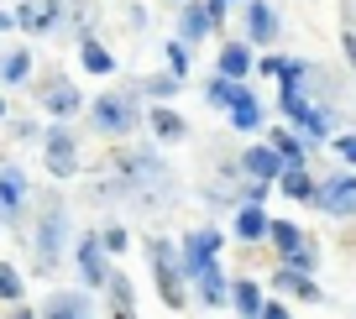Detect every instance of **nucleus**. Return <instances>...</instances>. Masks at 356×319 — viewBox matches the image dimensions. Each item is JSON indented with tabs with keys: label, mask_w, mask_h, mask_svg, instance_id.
Instances as JSON below:
<instances>
[{
	"label": "nucleus",
	"mask_w": 356,
	"mask_h": 319,
	"mask_svg": "<svg viewBox=\"0 0 356 319\" xmlns=\"http://www.w3.org/2000/svg\"><path fill=\"white\" fill-rule=\"evenodd\" d=\"M147 252H152V277H157V293H163L168 309H184L189 304V277H184V267H178V252L168 241H147Z\"/></svg>",
	"instance_id": "f257e3e1"
},
{
	"label": "nucleus",
	"mask_w": 356,
	"mask_h": 319,
	"mask_svg": "<svg viewBox=\"0 0 356 319\" xmlns=\"http://www.w3.org/2000/svg\"><path fill=\"white\" fill-rule=\"evenodd\" d=\"M278 111H283V121L289 126H299L309 142H330V115L325 111H314L309 105V95H304L299 84H278Z\"/></svg>",
	"instance_id": "f03ea898"
},
{
	"label": "nucleus",
	"mask_w": 356,
	"mask_h": 319,
	"mask_svg": "<svg viewBox=\"0 0 356 319\" xmlns=\"http://www.w3.org/2000/svg\"><path fill=\"white\" fill-rule=\"evenodd\" d=\"M89 115H95V126H100L105 136H131V126H136V105L121 89H115V95H100Z\"/></svg>",
	"instance_id": "7ed1b4c3"
},
{
	"label": "nucleus",
	"mask_w": 356,
	"mask_h": 319,
	"mask_svg": "<svg viewBox=\"0 0 356 319\" xmlns=\"http://www.w3.org/2000/svg\"><path fill=\"white\" fill-rule=\"evenodd\" d=\"M314 204L335 220H356V173H335V178H320V199Z\"/></svg>",
	"instance_id": "20e7f679"
},
{
	"label": "nucleus",
	"mask_w": 356,
	"mask_h": 319,
	"mask_svg": "<svg viewBox=\"0 0 356 319\" xmlns=\"http://www.w3.org/2000/svg\"><path fill=\"white\" fill-rule=\"evenodd\" d=\"M215 252H220V231H215V225H204V231H189V236H184V252H178V267H184V277H200L204 267L215 262Z\"/></svg>",
	"instance_id": "39448f33"
},
{
	"label": "nucleus",
	"mask_w": 356,
	"mask_h": 319,
	"mask_svg": "<svg viewBox=\"0 0 356 319\" xmlns=\"http://www.w3.org/2000/svg\"><path fill=\"white\" fill-rule=\"evenodd\" d=\"M42 157H47V173H53V178H74L79 173V136L68 131V126H53Z\"/></svg>",
	"instance_id": "423d86ee"
},
{
	"label": "nucleus",
	"mask_w": 356,
	"mask_h": 319,
	"mask_svg": "<svg viewBox=\"0 0 356 319\" xmlns=\"http://www.w3.org/2000/svg\"><path fill=\"white\" fill-rule=\"evenodd\" d=\"M105 256H111V252H105V241H100V236H79V277H84V283L89 288H111V262H105Z\"/></svg>",
	"instance_id": "0eeeda50"
},
{
	"label": "nucleus",
	"mask_w": 356,
	"mask_h": 319,
	"mask_svg": "<svg viewBox=\"0 0 356 319\" xmlns=\"http://www.w3.org/2000/svg\"><path fill=\"white\" fill-rule=\"evenodd\" d=\"M63 236H68L63 209H47V215H42V225H37V267H42V272H53V267H58V252H63Z\"/></svg>",
	"instance_id": "6e6552de"
},
{
	"label": "nucleus",
	"mask_w": 356,
	"mask_h": 319,
	"mask_svg": "<svg viewBox=\"0 0 356 319\" xmlns=\"http://www.w3.org/2000/svg\"><path fill=\"white\" fill-rule=\"evenodd\" d=\"M283 167H289V163H283L267 142H257V147H246V152H241V173H252V183H278Z\"/></svg>",
	"instance_id": "1a4fd4ad"
},
{
	"label": "nucleus",
	"mask_w": 356,
	"mask_h": 319,
	"mask_svg": "<svg viewBox=\"0 0 356 319\" xmlns=\"http://www.w3.org/2000/svg\"><path fill=\"white\" fill-rule=\"evenodd\" d=\"M246 42L252 47H273L278 42V11L267 0H246Z\"/></svg>",
	"instance_id": "9d476101"
},
{
	"label": "nucleus",
	"mask_w": 356,
	"mask_h": 319,
	"mask_svg": "<svg viewBox=\"0 0 356 319\" xmlns=\"http://www.w3.org/2000/svg\"><path fill=\"white\" fill-rule=\"evenodd\" d=\"M210 32H215V16H210V6L189 0V6L178 11V37H184V42H204Z\"/></svg>",
	"instance_id": "9b49d317"
},
{
	"label": "nucleus",
	"mask_w": 356,
	"mask_h": 319,
	"mask_svg": "<svg viewBox=\"0 0 356 319\" xmlns=\"http://www.w3.org/2000/svg\"><path fill=\"white\" fill-rule=\"evenodd\" d=\"M58 11H63L58 0H26L22 11H16V26H22V32H53Z\"/></svg>",
	"instance_id": "f8f14e48"
},
{
	"label": "nucleus",
	"mask_w": 356,
	"mask_h": 319,
	"mask_svg": "<svg viewBox=\"0 0 356 319\" xmlns=\"http://www.w3.org/2000/svg\"><path fill=\"white\" fill-rule=\"evenodd\" d=\"M42 105L58 115V121H63V115L79 111V89L68 84V79H47V84H42Z\"/></svg>",
	"instance_id": "ddd939ff"
},
{
	"label": "nucleus",
	"mask_w": 356,
	"mask_h": 319,
	"mask_svg": "<svg viewBox=\"0 0 356 319\" xmlns=\"http://www.w3.org/2000/svg\"><path fill=\"white\" fill-rule=\"evenodd\" d=\"M273 288H278V293L304 298V304H320V288H314V277H309V272H293V267H278V272H273Z\"/></svg>",
	"instance_id": "4468645a"
},
{
	"label": "nucleus",
	"mask_w": 356,
	"mask_h": 319,
	"mask_svg": "<svg viewBox=\"0 0 356 319\" xmlns=\"http://www.w3.org/2000/svg\"><path fill=\"white\" fill-rule=\"evenodd\" d=\"M278 188H283L289 199H299V204H314V199H320V183H314V173H309V167H283Z\"/></svg>",
	"instance_id": "2eb2a0df"
},
{
	"label": "nucleus",
	"mask_w": 356,
	"mask_h": 319,
	"mask_svg": "<svg viewBox=\"0 0 356 319\" xmlns=\"http://www.w3.org/2000/svg\"><path fill=\"white\" fill-rule=\"evenodd\" d=\"M267 231H273V220L262 215V204H241V209H236V236H241V246L262 241Z\"/></svg>",
	"instance_id": "dca6fc26"
},
{
	"label": "nucleus",
	"mask_w": 356,
	"mask_h": 319,
	"mask_svg": "<svg viewBox=\"0 0 356 319\" xmlns=\"http://www.w3.org/2000/svg\"><path fill=\"white\" fill-rule=\"evenodd\" d=\"M252 63H257V58H252V42H225V47H220V74L236 79V84L252 74Z\"/></svg>",
	"instance_id": "f3484780"
},
{
	"label": "nucleus",
	"mask_w": 356,
	"mask_h": 319,
	"mask_svg": "<svg viewBox=\"0 0 356 319\" xmlns=\"http://www.w3.org/2000/svg\"><path fill=\"white\" fill-rule=\"evenodd\" d=\"M42 319H89V298L84 293H53L42 304Z\"/></svg>",
	"instance_id": "a211bd4d"
},
{
	"label": "nucleus",
	"mask_w": 356,
	"mask_h": 319,
	"mask_svg": "<svg viewBox=\"0 0 356 319\" xmlns=\"http://www.w3.org/2000/svg\"><path fill=\"white\" fill-rule=\"evenodd\" d=\"M231 304H236V314H241V319H262L267 298H262V288H257L252 277H241V283L231 288Z\"/></svg>",
	"instance_id": "6ab92c4d"
},
{
	"label": "nucleus",
	"mask_w": 356,
	"mask_h": 319,
	"mask_svg": "<svg viewBox=\"0 0 356 319\" xmlns=\"http://www.w3.org/2000/svg\"><path fill=\"white\" fill-rule=\"evenodd\" d=\"M194 288H200V298H204V309H220L225 298H231V288H225V277H220V267H204L200 277H194Z\"/></svg>",
	"instance_id": "aec40b11"
},
{
	"label": "nucleus",
	"mask_w": 356,
	"mask_h": 319,
	"mask_svg": "<svg viewBox=\"0 0 356 319\" xmlns=\"http://www.w3.org/2000/svg\"><path fill=\"white\" fill-rule=\"evenodd\" d=\"M147 121H152V131L163 136V142H184V136H189V121H184L178 111H168V105H157Z\"/></svg>",
	"instance_id": "412c9836"
},
{
	"label": "nucleus",
	"mask_w": 356,
	"mask_h": 319,
	"mask_svg": "<svg viewBox=\"0 0 356 319\" xmlns=\"http://www.w3.org/2000/svg\"><path fill=\"white\" fill-rule=\"evenodd\" d=\"M241 95H246V84H236V79H225V74H215L210 84H204V99H210V105H220V111H231Z\"/></svg>",
	"instance_id": "4be33fe9"
},
{
	"label": "nucleus",
	"mask_w": 356,
	"mask_h": 319,
	"mask_svg": "<svg viewBox=\"0 0 356 319\" xmlns=\"http://www.w3.org/2000/svg\"><path fill=\"white\" fill-rule=\"evenodd\" d=\"M267 236H273V246H278V256H283V262H289V256L299 252L304 241H309V236H304L293 220H273V231H267Z\"/></svg>",
	"instance_id": "5701e85b"
},
{
	"label": "nucleus",
	"mask_w": 356,
	"mask_h": 319,
	"mask_svg": "<svg viewBox=\"0 0 356 319\" xmlns=\"http://www.w3.org/2000/svg\"><path fill=\"white\" fill-rule=\"evenodd\" d=\"M111 319H136V293L121 272L111 277Z\"/></svg>",
	"instance_id": "b1692460"
},
{
	"label": "nucleus",
	"mask_w": 356,
	"mask_h": 319,
	"mask_svg": "<svg viewBox=\"0 0 356 319\" xmlns=\"http://www.w3.org/2000/svg\"><path fill=\"white\" fill-rule=\"evenodd\" d=\"M231 126H236V131H257V126H262V105H257L252 89H246V95L231 105Z\"/></svg>",
	"instance_id": "393cba45"
},
{
	"label": "nucleus",
	"mask_w": 356,
	"mask_h": 319,
	"mask_svg": "<svg viewBox=\"0 0 356 319\" xmlns=\"http://www.w3.org/2000/svg\"><path fill=\"white\" fill-rule=\"evenodd\" d=\"M267 147H273V152H278L289 167H304V142L289 131V126H283V131H273V142H267Z\"/></svg>",
	"instance_id": "a878e982"
},
{
	"label": "nucleus",
	"mask_w": 356,
	"mask_h": 319,
	"mask_svg": "<svg viewBox=\"0 0 356 319\" xmlns=\"http://www.w3.org/2000/svg\"><path fill=\"white\" fill-rule=\"evenodd\" d=\"M79 63H84L89 74H115V58L105 53V47L95 42V37H84V47H79Z\"/></svg>",
	"instance_id": "bb28decb"
},
{
	"label": "nucleus",
	"mask_w": 356,
	"mask_h": 319,
	"mask_svg": "<svg viewBox=\"0 0 356 319\" xmlns=\"http://www.w3.org/2000/svg\"><path fill=\"white\" fill-rule=\"evenodd\" d=\"M22 199H26V178L16 173V167H6V173H0V204L22 209Z\"/></svg>",
	"instance_id": "cd10ccee"
},
{
	"label": "nucleus",
	"mask_w": 356,
	"mask_h": 319,
	"mask_svg": "<svg viewBox=\"0 0 356 319\" xmlns=\"http://www.w3.org/2000/svg\"><path fill=\"white\" fill-rule=\"evenodd\" d=\"M26 74H32V53H26V47H16L11 58H0V79H6V84H22Z\"/></svg>",
	"instance_id": "c85d7f7f"
},
{
	"label": "nucleus",
	"mask_w": 356,
	"mask_h": 319,
	"mask_svg": "<svg viewBox=\"0 0 356 319\" xmlns=\"http://www.w3.org/2000/svg\"><path fill=\"white\" fill-rule=\"evenodd\" d=\"M163 53H168V74H173V79L189 74V42H184V37H178V42H168Z\"/></svg>",
	"instance_id": "c756f323"
},
{
	"label": "nucleus",
	"mask_w": 356,
	"mask_h": 319,
	"mask_svg": "<svg viewBox=\"0 0 356 319\" xmlns=\"http://www.w3.org/2000/svg\"><path fill=\"white\" fill-rule=\"evenodd\" d=\"M283 267H293V272H314V267H320V246H314V241H304V246H299V252H293Z\"/></svg>",
	"instance_id": "7c9ffc66"
},
{
	"label": "nucleus",
	"mask_w": 356,
	"mask_h": 319,
	"mask_svg": "<svg viewBox=\"0 0 356 319\" xmlns=\"http://www.w3.org/2000/svg\"><path fill=\"white\" fill-rule=\"evenodd\" d=\"M22 272H16V267H6L0 262V298H6V304H16V298H22Z\"/></svg>",
	"instance_id": "2f4dec72"
},
{
	"label": "nucleus",
	"mask_w": 356,
	"mask_h": 319,
	"mask_svg": "<svg viewBox=\"0 0 356 319\" xmlns=\"http://www.w3.org/2000/svg\"><path fill=\"white\" fill-rule=\"evenodd\" d=\"M178 84H184V79H173V74H157V79H147V95L168 99V95H178Z\"/></svg>",
	"instance_id": "473e14b6"
},
{
	"label": "nucleus",
	"mask_w": 356,
	"mask_h": 319,
	"mask_svg": "<svg viewBox=\"0 0 356 319\" xmlns=\"http://www.w3.org/2000/svg\"><path fill=\"white\" fill-rule=\"evenodd\" d=\"M330 147H335V152H341L346 163L356 167V131H346V136H330Z\"/></svg>",
	"instance_id": "72a5a7b5"
},
{
	"label": "nucleus",
	"mask_w": 356,
	"mask_h": 319,
	"mask_svg": "<svg viewBox=\"0 0 356 319\" xmlns=\"http://www.w3.org/2000/svg\"><path fill=\"white\" fill-rule=\"evenodd\" d=\"M100 241H105V252H126V231H121V225H111Z\"/></svg>",
	"instance_id": "f704fd0d"
},
{
	"label": "nucleus",
	"mask_w": 356,
	"mask_h": 319,
	"mask_svg": "<svg viewBox=\"0 0 356 319\" xmlns=\"http://www.w3.org/2000/svg\"><path fill=\"white\" fill-rule=\"evenodd\" d=\"M262 319H293V314H289V304H278V298H267V309H262Z\"/></svg>",
	"instance_id": "c9c22d12"
},
{
	"label": "nucleus",
	"mask_w": 356,
	"mask_h": 319,
	"mask_svg": "<svg viewBox=\"0 0 356 319\" xmlns=\"http://www.w3.org/2000/svg\"><path fill=\"white\" fill-rule=\"evenodd\" d=\"M283 63H289V58H278V53H273V58H262V74H273V79H283Z\"/></svg>",
	"instance_id": "e433bc0d"
},
{
	"label": "nucleus",
	"mask_w": 356,
	"mask_h": 319,
	"mask_svg": "<svg viewBox=\"0 0 356 319\" xmlns=\"http://www.w3.org/2000/svg\"><path fill=\"white\" fill-rule=\"evenodd\" d=\"M341 47L351 53V63H356V32H346V37H341Z\"/></svg>",
	"instance_id": "4c0bfd02"
},
{
	"label": "nucleus",
	"mask_w": 356,
	"mask_h": 319,
	"mask_svg": "<svg viewBox=\"0 0 356 319\" xmlns=\"http://www.w3.org/2000/svg\"><path fill=\"white\" fill-rule=\"evenodd\" d=\"M0 115H6V99H0Z\"/></svg>",
	"instance_id": "58836bf2"
},
{
	"label": "nucleus",
	"mask_w": 356,
	"mask_h": 319,
	"mask_svg": "<svg viewBox=\"0 0 356 319\" xmlns=\"http://www.w3.org/2000/svg\"><path fill=\"white\" fill-rule=\"evenodd\" d=\"M184 6H189V0H184Z\"/></svg>",
	"instance_id": "ea45409f"
}]
</instances>
